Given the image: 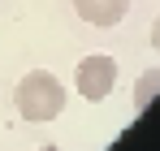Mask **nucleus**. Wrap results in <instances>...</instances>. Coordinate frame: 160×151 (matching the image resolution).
<instances>
[{
  "instance_id": "obj_1",
  "label": "nucleus",
  "mask_w": 160,
  "mask_h": 151,
  "mask_svg": "<svg viewBox=\"0 0 160 151\" xmlns=\"http://www.w3.org/2000/svg\"><path fill=\"white\" fill-rule=\"evenodd\" d=\"M65 100H69L65 82L56 74H48V69H30V74H22L18 86H13V108H18V117L30 121V125L56 121V117L65 112Z\"/></svg>"
},
{
  "instance_id": "obj_2",
  "label": "nucleus",
  "mask_w": 160,
  "mask_h": 151,
  "mask_svg": "<svg viewBox=\"0 0 160 151\" xmlns=\"http://www.w3.org/2000/svg\"><path fill=\"white\" fill-rule=\"evenodd\" d=\"M74 91L91 104H104L112 91H117V61L108 52H91L74 65Z\"/></svg>"
},
{
  "instance_id": "obj_3",
  "label": "nucleus",
  "mask_w": 160,
  "mask_h": 151,
  "mask_svg": "<svg viewBox=\"0 0 160 151\" xmlns=\"http://www.w3.org/2000/svg\"><path fill=\"white\" fill-rule=\"evenodd\" d=\"M74 4V13H78L87 26H95V30H108V26L126 22V13H130V0H69Z\"/></svg>"
},
{
  "instance_id": "obj_4",
  "label": "nucleus",
  "mask_w": 160,
  "mask_h": 151,
  "mask_svg": "<svg viewBox=\"0 0 160 151\" xmlns=\"http://www.w3.org/2000/svg\"><path fill=\"white\" fill-rule=\"evenodd\" d=\"M160 95V65H147L143 74L134 78V91H130V100H134V108H147V104Z\"/></svg>"
},
{
  "instance_id": "obj_5",
  "label": "nucleus",
  "mask_w": 160,
  "mask_h": 151,
  "mask_svg": "<svg viewBox=\"0 0 160 151\" xmlns=\"http://www.w3.org/2000/svg\"><path fill=\"white\" fill-rule=\"evenodd\" d=\"M147 39H152V48L160 52V17H156V22H152V35H147Z\"/></svg>"
},
{
  "instance_id": "obj_6",
  "label": "nucleus",
  "mask_w": 160,
  "mask_h": 151,
  "mask_svg": "<svg viewBox=\"0 0 160 151\" xmlns=\"http://www.w3.org/2000/svg\"><path fill=\"white\" fill-rule=\"evenodd\" d=\"M39 151H65V147H52V143H48V147H39Z\"/></svg>"
}]
</instances>
